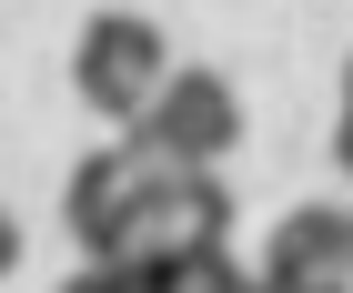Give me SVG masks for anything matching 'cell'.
Returning a JSON list of instances; mask_svg holds the SVG:
<instances>
[{"instance_id": "6da1fadb", "label": "cell", "mask_w": 353, "mask_h": 293, "mask_svg": "<svg viewBox=\"0 0 353 293\" xmlns=\"http://www.w3.org/2000/svg\"><path fill=\"white\" fill-rule=\"evenodd\" d=\"M222 243H232V192H222L212 172H182V162H172L162 182H152L132 213H121L101 243H91V263H101L111 283L152 293L162 273H182L192 253H222Z\"/></svg>"}, {"instance_id": "7a4b0ae2", "label": "cell", "mask_w": 353, "mask_h": 293, "mask_svg": "<svg viewBox=\"0 0 353 293\" xmlns=\"http://www.w3.org/2000/svg\"><path fill=\"white\" fill-rule=\"evenodd\" d=\"M121 132H132L141 152L182 162V172H212V162L243 142V91H232L222 71H202V61H172L162 91H152V102H141Z\"/></svg>"}, {"instance_id": "3957f363", "label": "cell", "mask_w": 353, "mask_h": 293, "mask_svg": "<svg viewBox=\"0 0 353 293\" xmlns=\"http://www.w3.org/2000/svg\"><path fill=\"white\" fill-rule=\"evenodd\" d=\"M162 71H172V41H162V21H141V10H91L81 41H71V91H81L101 122H132V111L162 91Z\"/></svg>"}, {"instance_id": "277c9868", "label": "cell", "mask_w": 353, "mask_h": 293, "mask_svg": "<svg viewBox=\"0 0 353 293\" xmlns=\"http://www.w3.org/2000/svg\"><path fill=\"white\" fill-rule=\"evenodd\" d=\"M263 283L272 293H353V213L343 202L283 213L272 243H263Z\"/></svg>"}, {"instance_id": "5b68a950", "label": "cell", "mask_w": 353, "mask_h": 293, "mask_svg": "<svg viewBox=\"0 0 353 293\" xmlns=\"http://www.w3.org/2000/svg\"><path fill=\"white\" fill-rule=\"evenodd\" d=\"M162 172H172V162H162V152H141L132 132H121V142H101V152H81V162H71V192H61V223H71V243L91 253V243H101L111 223L132 213V202L162 182Z\"/></svg>"}, {"instance_id": "8992f818", "label": "cell", "mask_w": 353, "mask_h": 293, "mask_svg": "<svg viewBox=\"0 0 353 293\" xmlns=\"http://www.w3.org/2000/svg\"><path fill=\"white\" fill-rule=\"evenodd\" d=\"M152 293H272V283H263V273H243L232 253H192V263H182V273H162Z\"/></svg>"}, {"instance_id": "52a82bcc", "label": "cell", "mask_w": 353, "mask_h": 293, "mask_svg": "<svg viewBox=\"0 0 353 293\" xmlns=\"http://www.w3.org/2000/svg\"><path fill=\"white\" fill-rule=\"evenodd\" d=\"M10 263H21V223H10V202H0V283H10Z\"/></svg>"}, {"instance_id": "ba28073f", "label": "cell", "mask_w": 353, "mask_h": 293, "mask_svg": "<svg viewBox=\"0 0 353 293\" xmlns=\"http://www.w3.org/2000/svg\"><path fill=\"white\" fill-rule=\"evenodd\" d=\"M333 162H343V182H353V102H343V122H333Z\"/></svg>"}, {"instance_id": "9c48e42d", "label": "cell", "mask_w": 353, "mask_h": 293, "mask_svg": "<svg viewBox=\"0 0 353 293\" xmlns=\"http://www.w3.org/2000/svg\"><path fill=\"white\" fill-rule=\"evenodd\" d=\"M343 102H353V61H343Z\"/></svg>"}]
</instances>
